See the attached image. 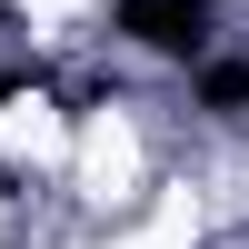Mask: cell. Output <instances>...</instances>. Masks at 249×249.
Here are the masks:
<instances>
[{
    "label": "cell",
    "instance_id": "cell-1",
    "mask_svg": "<svg viewBox=\"0 0 249 249\" xmlns=\"http://www.w3.org/2000/svg\"><path fill=\"white\" fill-rule=\"evenodd\" d=\"M110 20L160 60H199L210 50V0H110Z\"/></svg>",
    "mask_w": 249,
    "mask_h": 249
},
{
    "label": "cell",
    "instance_id": "cell-2",
    "mask_svg": "<svg viewBox=\"0 0 249 249\" xmlns=\"http://www.w3.org/2000/svg\"><path fill=\"white\" fill-rule=\"evenodd\" d=\"M199 100H210V110H249V60H219V70L199 80Z\"/></svg>",
    "mask_w": 249,
    "mask_h": 249
},
{
    "label": "cell",
    "instance_id": "cell-3",
    "mask_svg": "<svg viewBox=\"0 0 249 249\" xmlns=\"http://www.w3.org/2000/svg\"><path fill=\"white\" fill-rule=\"evenodd\" d=\"M10 90H30V70H0V100H10Z\"/></svg>",
    "mask_w": 249,
    "mask_h": 249
}]
</instances>
